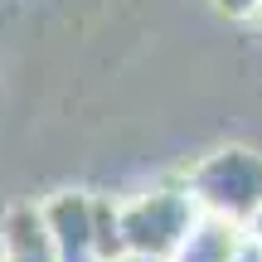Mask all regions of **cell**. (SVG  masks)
Masks as SVG:
<instances>
[{
  "instance_id": "obj_6",
  "label": "cell",
  "mask_w": 262,
  "mask_h": 262,
  "mask_svg": "<svg viewBox=\"0 0 262 262\" xmlns=\"http://www.w3.org/2000/svg\"><path fill=\"white\" fill-rule=\"evenodd\" d=\"M224 15H233V19H253L257 15V0H214Z\"/></svg>"
},
{
  "instance_id": "obj_3",
  "label": "cell",
  "mask_w": 262,
  "mask_h": 262,
  "mask_svg": "<svg viewBox=\"0 0 262 262\" xmlns=\"http://www.w3.org/2000/svg\"><path fill=\"white\" fill-rule=\"evenodd\" d=\"M44 219V238L54 262H102L97 257V238H93V199L88 194H54L49 204H39Z\"/></svg>"
},
{
  "instance_id": "obj_8",
  "label": "cell",
  "mask_w": 262,
  "mask_h": 262,
  "mask_svg": "<svg viewBox=\"0 0 262 262\" xmlns=\"http://www.w3.org/2000/svg\"><path fill=\"white\" fill-rule=\"evenodd\" d=\"M117 262H156V257H131V253H126V257H117Z\"/></svg>"
},
{
  "instance_id": "obj_7",
  "label": "cell",
  "mask_w": 262,
  "mask_h": 262,
  "mask_svg": "<svg viewBox=\"0 0 262 262\" xmlns=\"http://www.w3.org/2000/svg\"><path fill=\"white\" fill-rule=\"evenodd\" d=\"M243 233H248V238H253V243L262 248V209H257L253 219H248V228H243Z\"/></svg>"
},
{
  "instance_id": "obj_9",
  "label": "cell",
  "mask_w": 262,
  "mask_h": 262,
  "mask_svg": "<svg viewBox=\"0 0 262 262\" xmlns=\"http://www.w3.org/2000/svg\"><path fill=\"white\" fill-rule=\"evenodd\" d=\"M253 19H262V0H257V15H253Z\"/></svg>"
},
{
  "instance_id": "obj_2",
  "label": "cell",
  "mask_w": 262,
  "mask_h": 262,
  "mask_svg": "<svg viewBox=\"0 0 262 262\" xmlns=\"http://www.w3.org/2000/svg\"><path fill=\"white\" fill-rule=\"evenodd\" d=\"M194 219L199 209L185 189H150V194H136L131 204H117L122 248L131 257H156V262H170V253L180 248Z\"/></svg>"
},
{
  "instance_id": "obj_4",
  "label": "cell",
  "mask_w": 262,
  "mask_h": 262,
  "mask_svg": "<svg viewBox=\"0 0 262 262\" xmlns=\"http://www.w3.org/2000/svg\"><path fill=\"white\" fill-rule=\"evenodd\" d=\"M243 228L228 224V219H214V214H199L189 224V233L180 238V248L170 253V262H233L238 248H243Z\"/></svg>"
},
{
  "instance_id": "obj_1",
  "label": "cell",
  "mask_w": 262,
  "mask_h": 262,
  "mask_svg": "<svg viewBox=\"0 0 262 262\" xmlns=\"http://www.w3.org/2000/svg\"><path fill=\"white\" fill-rule=\"evenodd\" d=\"M185 194L194 199L199 214H214V219L248 228V219L262 209V156L248 146L214 150L185 175Z\"/></svg>"
},
{
  "instance_id": "obj_5",
  "label": "cell",
  "mask_w": 262,
  "mask_h": 262,
  "mask_svg": "<svg viewBox=\"0 0 262 262\" xmlns=\"http://www.w3.org/2000/svg\"><path fill=\"white\" fill-rule=\"evenodd\" d=\"M0 262H54L49 238H44V219H39V204L10 209L5 233H0Z\"/></svg>"
}]
</instances>
